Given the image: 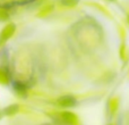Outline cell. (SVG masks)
<instances>
[{"mask_svg":"<svg viewBox=\"0 0 129 125\" xmlns=\"http://www.w3.org/2000/svg\"><path fill=\"white\" fill-rule=\"evenodd\" d=\"M51 118L56 125H79V118L75 113L70 110H61L51 115Z\"/></svg>","mask_w":129,"mask_h":125,"instance_id":"6da1fadb","label":"cell"},{"mask_svg":"<svg viewBox=\"0 0 129 125\" xmlns=\"http://www.w3.org/2000/svg\"><path fill=\"white\" fill-rule=\"evenodd\" d=\"M10 85H11V89H13L14 93L17 97H19L20 99H26L28 97L29 90L33 88V85L29 84L28 82L18 80V78H14Z\"/></svg>","mask_w":129,"mask_h":125,"instance_id":"7a4b0ae2","label":"cell"},{"mask_svg":"<svg viewBox=\"0 0 129 125\" xmlns=\"http://www.w3.org/2000/svg\"><path fill=\"white\" fill-rule=\"evenodd\" d=\"M14 80V75L9 62H0V84L10 85Z\"/></svg>","mask_w":129,"mask_h":125,"instance_id":"3957f363","label":"cell"},{"mask_svg":"<svg viewBox=\"0 0 129 125\" xmlns=\"http://www.w3.org/2000/svg\"><path fill=\"white\" fill-rule=\"evenodd\" d=\"M15 32H16V25L14 23H8V24H6L2 27V30L0 31V49L2 47H5V45L13 38Z\"/></svg>","mask_w":129,"mask_h":125,"instance_id":"277c9868","label":"cell"},{"mask_svg":"<svg viewBox=\"0 0 129 125\" xmlns=\"http://www.w3.org/2000/svg\"><path fill=\"white\" fill-rule=\"evenodd\" d=\"M77 103H78L77 99L73 94H63V96H60L56 100V105L59 108H64V109L76 107Z\"/></svg>","mask_w":129,"mask_h":125,"instance_id":"5b68a950","label":"cell"},{"mask_svg":"<svg viewBox=\"0 0 129 125\" xmlns=\"http://www.w3.org/2000/svg\"><path fill=\"white\" fill-rule=\"evenodd\" d=\"M119 107H120V99L118 97H111L108 100L107 103V114L109 118H113L116 114L118 113Z\"/></svg>","mask_w":129,"mask_h":125,"instance_id":"8992f818","label":"cell"},{"mask_svg":"<svg viewBox=\"0 0 129 125\" xmlns=\"http://www.w3.org/2000/svg\"><path fill=\"white\" fill-rule=\"evenodd\" d=\"M34 1L36 0H0V8H6L10 10L13 7L24 6V5L32 4Z\"/></svg>","mask_w":129,"mask_h":125,"instance_id":"52a82bcc","label":"cell"},{"mask_svg":"<svg viewBox=\"0 0 129 125\" xmlns=\"http://www.w3.org/2000/svg\"><path fill=\"white\" fill-rule=\"evenodd\" d=\"M19 112V105L18 103H11V105L7 106L2 109V113H4L5 117H13L15 116L17 113Z\"/></svg>","mask_w":129,"mask_h":125,"instance_id":"ba28073f","label":"cell"},{"mask_svg":"<svg viewBox=\"0 0 129 125\" xmlns=\"http://www.w3.org/2000/svg\"><path fill=\"white\" fill-rule=\"evenodd\" d=\"M11 17V14L9 9L6 8H0V23H5L8 22Z\"/></svg>","mask_w":129,"mask_h":125,"instance_id":"9c48e42d","label":"cell"},{"mask_svg":"<svg viewBox=\"0 0 129 125\" xmlns=\"http://www.w3.org/2000/svg\"><path fill=\"white\" fill-rule=\"evenodd\" d=\"M59 1H60L61 6L67 7V8H71V7L77 6L79 0H59Z\"/></svg>","mask_w":129,"mask_h":125,"instance_id":"30bf717a","label":"cell"},{"mask_svg":"<svg viewBox=\"0 0 129 125\" xmlns=\"http://www.w3.org/2000/svg\"><path fill=\"white\" fill-rule=\"evenodd\" d=\"M120 57L125 61L127 60V58H128V55H127V51H126V47H125V46H121V48H120Z\"/></svg>","mask_w":129,"mask_h":125,"instance_id":"8fae6325","label":"cell"},{"mask_svg":"<svg viewBox=\"0 0 129 125\" xmlns=\"http://www.w3.org/2000/svg\"><path fill=\"white\" fill-rule=\"evenodd\" d=\"M2 117H5L4 116V113H2V110H0V121L2 119Z\"/></svg>","mask_w":129,"mask_h":125,"instance_id":"7c38bea8","label":"cell"},{"mask_svg":"<svg viewBox=\"0 0 129 125\" xmlns=\"http://www.w3.org/2000/svg\"><path fill=\"white\" fill-rule=\"evenodd\" d=\"M108 125H114L113 123H109V124H108Z\"/></svg>","mask_w":129,"mask_h":125,"instance_id":"4fadbf2b","label":"cell"},{"mask_svg":"<svg viewBox=\"0 0 129 125\" xmlns=\"http://www.w3.org/2000/svg\"><path fill=\"white\" fill-rule=\"evenodd\" d=\"M108 1H116V0H108Z\"/></svg>","mask_w":129,"mask_h":125,"instance_id":"5bb4252c","label":"cell"},{"mask_svg":"<svg viewBox=\"0 0 129 125\" xmlns=\"http://www.w3.org/2000/svg\"><path fill=\"white\" fill-rule=\"evenodd\" d=\"M128 22H129V16H128Z\"/></svg>","mask_w":129,"mask_h":125,"instance_id":"9a60e30c","label":"cell"},{"mask_svg":"<svg viewBox=\"0 0 129 125\" xmlns=\"http://www.w3.org/2000/svg\"><path fill=\"white\" fill-rule=\"evenodd\" d=\"M45 125H49V124H45ZM54 125H56V124H54Z\"/></svg>","mask_w":129,"mask_h":125,"instance_id":"2e32d148","label":"cell"},{"mask_svg":"<svg viewBox=\"0 0 129 125\" xmlns=\"http://www.w3.org/2000/svg\"><path fill=\"white\" fill-rule=\"evenodd\" d=\"M128 77H129V75H128Z\"/></svg>","mask_w":129,"mask_h":125,"instance_id":"e0dca14e","label":"cell"}]
</instances>
